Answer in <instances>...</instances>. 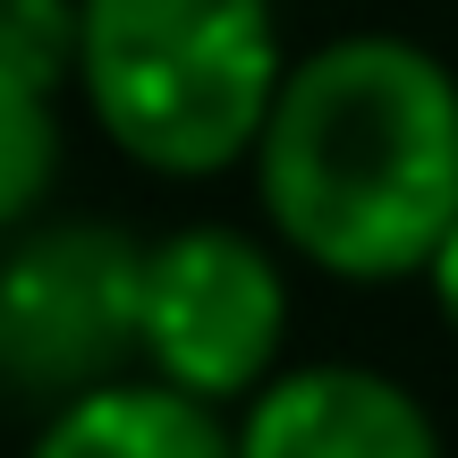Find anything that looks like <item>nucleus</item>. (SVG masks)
Returning <instances> with one entry per match:
<instances>
[{"instance_id":"nucleus-3","label":"nucleus","mask_w":458,"mask_h":458,"mask_svg":"<svg viewBox=\"0 0 458 458\" xmlns=\"http://www.w3.org/2000/svg\"><path fill=\"white\" fill-rule=\"evenodd\" d=\"M145 374V238L119 221H34L0 246V391L60 408Z\"/></svg>"},{"instance_id":"nucleus-1","label":"nucleus","mask_w":458,"mask_h":458,"mask_svg":"<svg viewBox=\"0 0 458 458\" xmlns=\"http://www.w3.org/2000/svg\"><path fill=\"white\" fill-rule=\"evenodd\" d=\"M246 179L289 263L348 289L425 280L458 229V68L416 34L297 51Z\"/></svg>"},{"instance_id":"nucleus-4","label":"nucleus","mask_w":458,"mask_h":458,"mask_svg":"<svg viewBox=\"0 0 458 458\" xmlns=\"http://www.w3.org/2000/svg\"><path fill=\"white\" fill-rule=\"evenodd\" d=\"M289 255L238 221H179L145 246V374L238 416L289 374Z\"/></svg>"},{"instance_id":"nucleus-8","label":"nucleus","mask_w":458,"mask_h":458,"mask_svg":"<svg viewBox=\"0 0 458 458\" xmlns=\"http://www.w3.org/2000/svg\"><path fill=\"white\" fill-rule=\"evenodd\" d=\"M77 60H85V0H0V77L68 102Z\"/></svg>"},{"instance_id":"nucleus-9","label":"nucleus","mask_w":458,"mask_h":458,"mask_svg":"<svg viewBox=\"0 0 458 458\" xmlns=\"http://www.w3.org/2000/svg\"><path fill=\"white\" fill-rule=\"evenodd\" d=\"M425 297H433V314H442V331L458 340V229L442 238V255H433V272H425Z\"/></svg>"},{"instance_id":"nucleus-7","label":"nucleus","mask_w":458,"mask_h":458,"mask_svg":"<svg viewBox=\"0 0 458 458\" xmlns=\"http://www.w3.org/2000/svg\"><path fill=\"white\" fill-rule=\"evenodd\" d=\"M60 162H68L60 94H34V85L0 77V246L43 221L51 187H60Z\"/></svg>"},{"instance_id":"nucleus-5","label":"nucleus","mask_w":458,"mask_h":458,"mask_svg":"<svg viewBox=\"0 0 458 458\" xmlns=\"http://www.w3.org/2000/svg\"><path fill=\"white\" fill-rule=\"evenodd\" d=\"M238 458H450L433 408L382 365L306 357L238 416Z\"/></svg>"},{"instance_id":"nucleus-6","label":"nucleus","mask_w":458,"mask_h":458,"mask_svg":"<svg viewBox=\"0 0 458 458\" xmlns=\"http://www.w3.org/2000/svg\"><path fill=\"white\" fill-rule=\"evenodd\" d=\"M17 458H238V425L153 374H119L85 399L43 408Z\"/></svg>"},{"instance_id":"nucleus-2","label":"nucleus","mask_w":458,"mask_h":458,"mask_svg":"<svg viewBox=\"0 0 458 458\" xmlns=\"http://www.w3.org/2000/svg\"><path fill=\"white\" fill-rule=\"evenodd\" d=\"M289 77L272 0H85L77 102L119 162L153 179L246 170Z\"/></svg>"}]
</instances>
